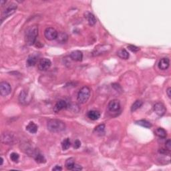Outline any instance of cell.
Listing matches in <instances>:
<instances>
[{
  "mask_svg": "<svg viewBox=\"0 0 171 171\" xmlns=\"http://www.w3.org/2000/svg\"><path fill=\"white\" fill-rule=\"evenodd\" d=\"M38 35V27L37 25H32L26 29L25 32V42L28 46H32L36 42Z\"/></svg>",
  "mask_w": 171,
  "mask_h": 171,
  "instance_id": "cell-1",
  "label": "cell"
},
{
  "mask_svg": "<svg viewBox=\"0 0 171 171\" xmlns=\"http://www.w3.org/2000/svg\"><path fill=\"white\" fill-rule=\"evenodd\" d=\"M47 128L52 132L58 133L66 129V124L64 122L58 119H51L48 122Z\"/></svg>",
  "mask_w": 171,
  "mask_h": 171,
  "instance_id": "cell-2",
  "label": "cell"
},
{
  "mask_svg": "<svg viewBox=\"0 0 171 171\" xmlns=\"http://www.w3.org/2000/svg\"><path fill=\"white\" fill-rule=\"evenodd\" d=\"M90 96V89L88 86H84L80 90L78 94L77 100L80 104H85L89 100Z\"/></svg>",
  "mask_w": 171,
  "mask_h": 171,
  "instance_id": "cell-3",
  "label": "cell"
},
{
  "mask_svg": "<svg viewBox=\"0 0 171 171\" xmlns=\"http://www.w3.org/2000/svg\"><path fill=\"white\" fill-rule=\"evenodd\" d=\"M1 142L7 145H13L17 142V138L13 133L5 132L1 134Z\"/></svg>",
  "mask_w": 171,
  "mask_h": 171,
  "instance_id": "cell-4",
  "label": "cell"
},
{
  "mask_svg": "<svg viewBox=\"0 0 171 171\" xmlns=\"http://www.w3.org/2000/svg\"><path fill=\"white\" fill-rule=\"evenodd\" d=\"M17 8V5H15V3H10L8 5H7L5 7V9L2 11L1 16V22L2 23L3 20L5 19L7 17L11 16V15L15 13V11H16Z\"/></svg>",
  "mask_w": 171,
  "mask_h": 171,
  "instance_id": "cell-5",
  "label": "cell"
},
{
  "mask_svg": "<svg viewBox=\"0 0 171 171\" xmlns=\"http://www.w3.org/2000/svg\"><path fill=\"white\" fill-rule=\"evenodd\" d=\"M58 33L56 29L53 27H47L44 31V36L48 40L52 41L56 40Z\"/></svg>",
  "mask_w": 171,
  "mask_h": 171,
  "instance_id": "cell-6",
  "label": "cell"
},
{
  "mask_svg": "<svg viewBox=\"0 0 171 171\" xmlns=\"http://www.w3.org/2000/svg\"><path fill=\"white\" fill-rule=\"evenodd\" d=\"M11 92V87L8 82H1L0 83V93L2 96L9 95Z\"/></svg>",
  "mask_w": 171,
  "mask_h": 171,
  "instance_id": "cell-7",
  "label": "cell"
},
{
  "mask_svg": "<svg viewBox=\"0 0 171 171\" xmlns=\"http://www.w3.org/2000/svg\"><path fill=\"white\" fill-rule=\"evenodd\" d=\"M52 62L48 58H42L38 63V68L41 71H46L50 68Z\"/></svg>",
  "mask_w": 171,
  "mask_h": 171,
  "instance_id": "cell-8",
  "label": "cell"
},
{
  "mask_svg": "<svg viewBox=\"0 0 171 171\" xmlns=\"http://www.w3.org/2000/svg\"><path fill=\"white\" fill-rule=\"evenodd\" d=\"M154 111L158 116H162L163 115L166 113V109L165 108L164 105L163 104L162 102H158L154 105Z\"/></svg>",
  "mask_w": 171,
  "mask_h": 171,
  "instance_id": "cell-9",
  "label": "cell"
},
{
  "mask_svg": "<svg viewBox=\"0 0 171 171\" xmlns=\"http://www.w3.org/2000/svg\"><path fill=\"white\" fill-rule=\"evenodd\" d=\"M109 110L112 112H118L120 108V103L118 100L114 99L111 100L110 102L108 103V106Z\"/></svg>",
  "mask_w": 171,
  "mask_h": 171,
  "instance_id": "cell-10",
  "label": "cell"
},
{
  "mask_svg": "<svg viewBox=\"0 0 171 171\" xmlns=\"http://www.w3.org/2000/svg\"><path fill=\"white\" fill-rule=\"evenodd\" d=\"M30 100V96L28 95V94H27L25 90H23V91L20 92L19 96V101L21 104H26L27 103L29 102Z\"/></svg>",
  "mask_w": 171,
  "mask_h": 171,
  "instance_id": "cell-11",
  "label": "cell"
},
{
  "mask_svg": "<svg viewBox=\"0 0 171 171\" xmlns=\"http://www.w3.org/2000/svg\"><path fill=\"white\" fill-rule=\"evenodd\" d=\"M67 106H68V104H67V102L65 101V100H59V101L56 104V105H55V106L54 108V112L58 113V112L66 108Z\"/></svg>",
  "mask_w": 171,
  "mask_h": 171,
  "instance_id": "cell-12",
  "label": "cell"
},
{
  "mask_svg": "<svg viewBox=\"0 0 171 171\" xmlns=\"http://www.w3.org/2000/svg\"><path fill=\"white\" fill-rule=\"evenodd\" d=\"M170 66V60L168 58H162L158 62V68L161 70H166Z\"/></svg>",
  "mask_w": 171,
  "mask_h": 171,
  "instance_id": "cell-13",
  "label": "cell"
},
{
  "mask_svg": "<svg viewBox=\"0 0 171 171\" xmlns=\"http://www.w3.org/2000/svg\"><path fill=\"white\" fill-rule=\"evenodd\" d=\"M70 58L72 60L76 61V62H81L83 59V54L79 50L73 51L70 54Z\"/></svg>",
  "mask_w": 171,
  "mask_h": 171,
  "instance_id": "cell-14",
  "label": "cell"
},
{
  "mask_svg": "<svg viewBox=\"0 0 171 171\" xmlns=\"http://www.w3.org/2000/svg\"><path fill=\"white\" fill-rule=\"evenodd\" d=\"M108 46H99L95 48V50H94L92 55L94 56H97L99 55L103 54L104 53L106 52L108 50Z\"/></svg>",
  "mask_w": 171,
  "mask_h": 171,
  "instance_id": "cell-15",
  "label": "cell"
},
{
  "mask_svg": "<svg viewBox=\"0 0 171 171\" xmlns=\"http://www.w3.org/2000/svg\"><path fill=\"white\" fill-rule=\"evenodd\" d=\"M37 62H38V56L36 55H31L27 60V66L29 67L34 66L37 64Z\"/></svg>",
  "mask_w": 171,
  "mask_h": 171,
  "instance_id": "cell-16",
  "label": "cell"
},
{
  "mask_svg": "<svg viewBox=\"0 0 171 171\" xmlns=\"http://www.w3.org/2000/svg\"><path fill=\"white\" fill-rule=\"evenodd\" d=\"M88 117L92 120H97L100 117V113L97 110H90L88 112Z\"/></svg>",
  "mask_w": 171,
  "mask_h": 171,
  "instance_id": "cell-17",
  "label": "cell"
},
{
  "mask_svg": "<svg viewBox=\"0 0 171 171\" xmlns=\"http://www.w3.org/2000/svg\"><path fill=\"white\" fill-rule=\"evenodd\" d=\"M38 126L33 122H30L26 126V130L31 134H35L38 131Z\"/></svg>",
  "mask_w": 171,
  "mask_h": 171,
  "instance_id": "cell-18",
  "label": "cell"
},
{
  "mask_svg": "<svg viewBox=\"0 0 171 171\" xmlns=\"http://www.w3.org/2000/svg\"><path fill=\"white\" fill-rule=\"evenodd\" d=\"M86 18L88 19V23H89L90 25L91 26H93L96 24V19L94 15L92 14V13H90V12H86Z\"/></svg>",
  "mask_w": 171,
  "mask_h": 171,
  "instance_id": "cell-19",
  "label": "cell"
},
{
  "mask_svg": "<svg viewBox=\"0 0 171 171\" xmlns=\"http://www.w3.org/2000/svg\"><path fill=\"white\" fill-rule=\"evenodd\" d=\"M94 132L98 136H103L105 134V125L102 124L97 126L94 129Z\"/></svg>",
  "mask_w": 171,
  "mask_h": 171,
  "instance_id": "cell-20",
  "label": "cell"
},
{
  "mask_svg": "<svg viewBox=\"0 0 171 171\" xmlns=\"http://www.w3.org/2000/svg\"><path fill=\"white\" fill-rule=\"evenodd\" d=\"M154 132L156 136H158V137L162 138H166L167 136L166 131L164 128H156Z\"/></svg>",
  "mask_w": 171,
  "mask_h": 171,
  "instance_id": "cell-21",
  "label": "cell"
},
{
  "mask_svg": "<svg viewBox=\"0 0 171 171\" xmlns=\"http://www.w3.org/2000/svg\"><path fill=\"white\" fill-rule=\"evenodd\" d=\"M117 55L120 58L124 59V60H127V59H128L130 56L129 53L125 49H120V50L118 51Z\"/></svg>",
  "mask_w": 171,
  "mask_h": 171,
  "instance_id": "cell-22",
  "label": "cell"
},
{
  "mask_svg": "<svg viewBox=\"0 0 171 171\" xmlns=\"http://www.w3.org/2000/svg\"><path fill=\"white\" fill-rule=\"evenodd\" d=\"M56 40L59 43H60V44H64V43L66 42L67 40H68V35H67L66 33L61 32L58 33Z\"/></svg>",
  "mask_w": 171,
  "mask_h": 171,
  "instance_id": "cell-23",
  "label": "cell"
},
{
  "mask_svg": "<svg viewBox=\"0 0 171 171\" xmlns=\"http://www.w3.org/2000/svg\"><path fill=\"white\" fill-rule=\"evenodd\" d=\"M143 104V102L142 100H137L136 101H135L134 103L132 104L131 106V112H135L137 110L140 108L142 106Z\"/></svg>",
  "mask_w": 171,
  "mask_h": 171,
  "instance_id": "cell-24",
  "label": "cell"
},
{
  "mask_svg": "<svg viewBox=\"0 0 171 171\" xmlns=\"http://www.w3.org/2000/svg\"><path fill=\"white\" fill-rule=\"evenodd\" d=\"M136 124H138L139 126H141L146 128H150L152 127V124L150 122L146 120H140L136 121Z\"/></svg>",
  "mask_w": 171,
  "mask_h": 171,
  "instance_id": "cell-25",
  "label": "cell"
},
{
  "mask_svg": "<svg viewBox=\"0 0 171 171\" xmlns=\"http://www.w3.org/2000/svg\"><path fill=\"white\" fill-rule=\"evenodd\" d=\"M34 158L36 162L40 163V164H42V163H45L46 162V159L45 158V157L43 156L42 154H40V153L39 152H37L36 154L34 155Z\"/></svg>",
  "mask_w": 171,
  "mask_h": 171,
  "instance_id": "cell-26",
  "label": "cell"
},
{
  "mask_svg": "<svg viewBox=\"0 0 171 171\" xmlns=\"http://www.w3.org/2000/svg\"><path fill=\"white\" fill-rule=\"evenodd\" d=\"M74 164H75V162H74V159L73 158H70L67 159L66 161V164H65L66 168L68 169V170H72Z\"/></svg>",
  "mask_w": 171,
  "mask_h": 171,
  "instance_id": "cell-27",
  "label": "cell"
},
{
  "mask_svg": "<svg viewBox=\"0 0 171 171\" xmlns=\"http://www.w3.org/2000/svg\"><path fill=\"white\" fill-rule=\"evenodd\" d=\"M70 146H71V141H70V138H67L62 141V147L64 150H68V149L70 147Z\"/></svg>",
  "mask_w": 171,
  "mask_h": 171,
  "instance_id": "cell-28",
  "label": "cell"
},
{
  "mask_svg": "<svg viewBox=\"0 0 171 171\" xmlns=\"http://www.w3.org/2000/svg\"><path fill=\"white\" fill-rule=\"evenodd\" d=\"M19 158V154L16 152H12L10 154V159L13 161V162H18Z\"/></svg>",
  "mask_w": 171,
  "mask_h": 171,
  "instance_id": "cell-29",
  "label": "cell"
},
{
  "mask_svg": "<svg viewBox=\"0 0 171 171\" xmlns=\"http://www.w3.org/2000/svg\"><path fill=\"white\" fill-rule=\"evenodd\" d=\"M128 48L132 52H137L140 50V48H139L138 47L134 46V45H129V46H128Z\"/></svg>",
  "mask_w": 171,
  "mask_h": 171,
  "instance_id": "cell-30",
  "label": "cell"
},
{
  "mask_svg": "<svg viewBox=\"0 0 171 171\" xmlns=\"http://www.w3.org/2000/svg\"><path fill=\"white\" fill-rule=\"evenodd\" d=\"M165 146H166V149L167 150L170 151L171 150V141L170 139H168V140H166V143H165Z\"/></svg>",
  "mask_w": 171,
  "mask_h": 171,
  "instance_id": "cell-31",
  "label": "cell"
},
{
  "mask_svg": "<svg viewBox=\"0 0 171 171\" xmlns=\"http://www.w3.org/2000/svg\"><path fill=\"white\" fill-rule=\"evenodd\" d=\"M80 146H81V142L79 140H75V142H74V148L76 149L79 148Z\"/></svg>",
  "mask_w": 171,
  "mask_h": 171,
  "instance_id": "cell-32",
  "label": "cell"
},
{
  "mask_svg": "<svg viewBox=\"0 0 171 171\" xmlns=\"http://www.w3.org/2000/svg\"><path fill=\"white\" fill-rule=\"evenodd\" d=\"M82 170V167L79 164H75L74 165L73 168H72V170Z\"/></svg>",
  "mask_w": 171,
  "mask_h": 171,
  "instance_id": "cell-33",
  "label": "cell"
},
{
  "mask_svg": "<svg viewBox=\"0 0 171 171\" xmlns=\"http://www.w3.org/2000/svg\"><path fill=\"white\" fill-rule=\"evenodd\" d=\"M112 86H113V88H114L115 90H117V91H119V90H122L121 89V87H120V86L119 84H112Z\"/></svg>",
  "mask_w": 171,
  "mask_h": 171,
  "instance_id": "cell-34",
  "label": "cell"
},
{
  "mask_svg": "<svg viewBox=\"0 0 171 171\" xmlns=\"http://www.w3.org/2000/svg\"><path fill=\"white\" fill-rule=\"evenodd\" d=\"M62 170V168L60 166H58V165H56V166H55L54 168H52V170L54 171H61Z\"/></svg>",
  "mask_w": 171,
  "mask_h": 171,
  "instance_id": "cell-35",
  "label": "cell"
},
{
  "mask_svg": "<svg viewBox=\"0 0 171 171\" xmlns=\"http://www.w3.org/2000/svg\"><path fill=\"white\" fill-rule=\"evenodd\" d=\"M170 92H171V88H170L169 87L168 89L166 90V94H167V96H168V97L169 98H171V94H170Z\"/></svg>",
  "mask_w": 171,
  "mask_h": 171,
  "instance_id": "cell-36",
  "label": "cell"
},
{
  "mask_svg": "<svg viewBox=\"0 0 171 171\" xmlns=\"http://www.w3.org/2000/svg\"><path fill=\"white\" fill-rule=\"evenodd\" d=\"M5 3H6V1H3V0H1V6H3V5H4V3L5 4Z\"/></svg>",
  "mask_w": 171,
  "mask_h": 171,
  "instance_id": "cell-37",
  "label": "cell"
},
{
  "mask_svg": "<svg viewBox=\"0 0 171 171\" xmlns=\"http://www.w3.org/2000/svg\"><path fill=\"white\" fill-rule=\"evenodd\" d=\"M3 158L2 157H1V165H3Z\"/></svg>",
  "mask_w": 171,
  "mask_h": 171,
  "instance_id": "cell-38",
  "label": "cell"
}]
</instances>
